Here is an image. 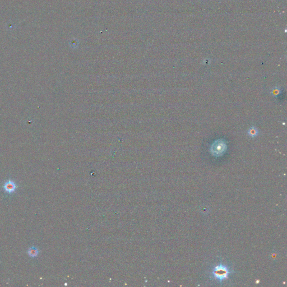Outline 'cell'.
I'll list each match as a JSON object with an SVG mask.
<instances>
[{"label": "cell", "mask_w": 287, "mask_h": 287, "mask_svg": "<svg viewBox=\"0 0 287 287\" xmlns=\"http://www.w3.org/2000/svg\"><path fill=\"white\" fill-rule=\"evenodd\" d=\"M232 272V271L228 266L220 263L216 265L212 269L211 275L218 282H222L228 278L229 274Z\"/></svg>", "instance_id": "obj_1"}, {"label": "cell", "mask_w": 287, "mask_h": 287, "mask_svg": "<svg viewBox=\"0 0 287 287\" xmlns=\"http://www.w3.org/2000/svg\"><path fill=\"white\" fill-rule=\"evenodd\" d=\"M227 149L226 141L223 139H218L214 141L210 147L211 154L215 156H220L225 153Z\"/></svg>", "instance_id": "obj_2"}, {"label": "cell", "mask_w": 287, "mask_h": 287, "mask_svg": "<svg viewBox=\"0 0 287 287\" xmlns=\"http://www.w3.org/2000/svg\"><path fill=\"white\" fill-rule=\"evenodd\" d=\"M3 188L6 193H14L17 189V185L15 182L12 180H9L5 183Z\"/></svg>", "instance_id": "obj_3"}, {"label": "cell", "mask_w": 287, "mask_h": 287, "mask_svg": "<svg viewBox=\"0 0 287 287\" xmlns=\"http://www.w3.org/2000/svg\"><path fill=\"white\" fill-rule=\"evenodd\" d=\"M39 251L38 249L35 247H31L28 250V255L31 257H36L38 256Z\"/></svg>", "instance_id": "obj_4"}, {"label": "cell", "mask_w": 287, "mask_h": 287, "mask_svg": "<svg viewBox=\"0 0 287 287\" xmlns=\"http://www.w3.org/2000/svg\"><path fill=\"white\" fill-rule=\"evenodd\" d=\"M259 133V130H257V128L255 127H251L247 131V133L249 136L251 138H255L256 137Z\"/></svg>", "instance_id": "obj_5"}, {"label": "cell", "mask_w": 287, "mask_h": 287, "mask_svg": "<svg viewBox=\"0 0 287 287\" xmlns=\"http://www.w3.org/2000/svg\"><path fill=\"white\" fill-rule=\"evenodd\" d=\"M281 93V90L279 88H275L271 91V94L275 97H278Z\"/></svg>", "instance_id": "obj_6"}]
</instances>
